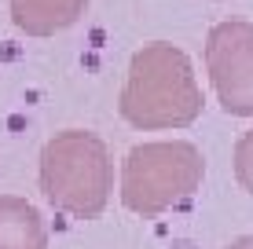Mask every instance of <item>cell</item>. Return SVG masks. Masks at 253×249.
<instances>
[{
  "instance_id": "1",
  "label": "cell",
  "mask_w": 253,
  "mask_h": 249,
  "mask_svg": "<svg viewBox=\"0 0 253 249\" xmlns=\"http://www.w3.org/2000/svg\"><path fill=\"white\" fill-rule=\"evenodd\" d=\"M206 99L195 81L187 51L169 40H151L128 59V73L118 96V114L139 132L187 128L202 114Z\"/></svg>"
},
{
  "instance_id": "2",
  "label": "cell",
  "mask_w": 253,
  "mask_h": 249,
  "mask_svg": "<svg viewBox=\"0 0 253 249\" xmlns=\"http://www.w3.org/2000/svg\"><path fill=\"white\" fill-rule=\"evenodd\" d=\"M37 179L44 198L59 213H70L77 220H95L107 209L110 191H114L110 147L84 128L55 132L41 150Z\"/></svg>"
},
{
  "instance_id": "3",
  "label": "cell",
  "mask_w": 253,
  "mask_h": 249,
  "mask_svg": "<svg viewBox=\"0 0 253 249\" xmlns=\"http://www.w3.org/2000/svg\"><path fill=\"white\" fill-rule=\"evenodd\" d=\"M206 158L195 143H139L121 161V205L136 216H158L202 187Z\"/></svg>"
},
{
  "instance_id": "4",
  "label": "cell",
  "mask_w": 253,
  "mask_h": 249,
  "mask_svg": "<svg viewBox=\"0 0 253 249\" xmlns=\"http://www.w3.org/2000/svg\"><path fill=\"white\" fill-rule=\"evenodd\" d=\"M206 70L231 117H253V22L228 19L206 33Z\"/></svg>"
},
{
  "instance_id": "5",
  "label": "cell",
  "mask_w": 253,
  "mask_h": 249,
  "mask_svg": "<svg viewBox=\"0 0 253 249\" xmlns=\"http://www.w3.org/2000/svg\"><path fill=\"white\" fill-rule=\"evenodd\" d=\"M88 11V0H7V15L30 37H55Z\"/></svg>"
},
{
  "instance_id": "6",
  "label": "cell",
  "mask_w": 253,
  "mask_h": 249,
  "mask_svg": "<svg viewBox=\"0 0 253 249\" xmlns=\"http://www.w3.org/2000/svg\"><path fill=\"white\" fill-rule=\"evenodd\" d=\"M0 249H48L44 220L26 198L0 194Z\"/></svg>"
},
{
  "instance_id": "7",
  "label": "cell",
  "mask_w": 253,
  "mask_h": 249,
  "mask_svg": "<svg viewBox=\"0 0 253 249\" xmlns=\"http://www.w3.org/2000/svg\"><path fill=\"white\" fill-rule=\"evenodd\" d=\"M231 165H235V179L253 194V132L239 136L235 143V154H231Z\"/></svg>"
},
{
  "instance_id": "8",
  "label": "cell",
  "mask_w": 253,
  "mask_h": 249,
  "mask_svg": "<svg viewBox=\"0 0 253 249\" xmlns=\"http://www.w3.org/2000/svg\"><path fill=\"white\" fill-rule=\"evenodd\" d=\"M228 249H253V235H242V238H235V242Z\"/></svg>"
}]
</instances>
